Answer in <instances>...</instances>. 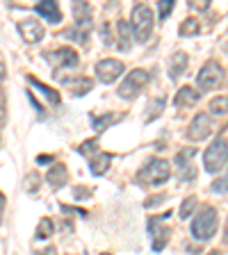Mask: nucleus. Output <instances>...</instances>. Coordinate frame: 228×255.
Returning <instances> with one entry per match:
<instances>
[{
    "label": "nucleus",
    "instance_id": "nucleus-1",
    "mask_svg": "<svg viewBox=\"0 0 228 255\" xmlns=\"http://www.w3.org/2000/svg\"><path fill=\"white\" fill-rule=\"evenodd\" d=\"M171 175V166L167 159L162 157H151L146 164L139 169L137 173V182L142 187H160L169 180Z\"/></svg>",
    "mask_w": 228,
    "mask_h": 255
},
{
    "label": "nucleus",
    "instance_id": "nucleus-2",
    "mask_svg": "<svg viewBox=\"0 0 228 255\" xmlns=\"http://www.w3.org/2000/svg\"><path fill=\"white\" fill-rule=\"evenodd\" d=\"M219 228V214L213 205H203L197 212L194 221H192V235L199 239V242H208L213 239L215 233Z\"/></svg>",
    "mask_w": 228,
    "mask_h": 255
},
{
    "label": "nucleus",
    "instance_id": "nucleus-3",
    "mask_svg": "<svg viewBox=\"0 0 228 255\" xmlns=\"http://www.w3.org/2000/svg\"><path fill=\"white\" fill-rule=\"evenodd\" d=\"M153 23H155V16L153 9L149 5H135L133 7V16H130V30L135 34V41L139 43H146L153 34Z\"/></svg>",
    "mask_w": 228,
    "mask_h": 255
},
{
    "label": "nucleus",
    "instance_id": "nucleus-4",
    "mask_svg": "<svg viewBox=\"0 0 228 255\" xmlns=\"http://www.w3.org/2000/svg\"><path fill=\"white\" fill-rule=\"evenodd\" d=\"M226 159H228V146H226V128H224L219 137L203 153V166H206L208 173H219V171L226 169Z\"/></svg>",
    "mask_w": 228,
    "mask_h": 255
},
{
    "label": "nucleus",
    "instance_id": "nucleus-5",
    "mask_svg": "<svg viewBox=\"0 0 228 255\" xmlns=\"http://www.w3.org/2000/svg\"><path fill=\"white\" fill-rule=\"evenodd\" d=\"M224 82H226V69H224L217 59H208L197 75V85L201 87V91L217 89Z\"/></svg>",
    "mask_w": 228,
    "mask_h": 255
},
{
    "label": "nucleus",
    "instance_id": "nucleus-6",
    "mask_svg": "<svg viewBox=\"0 0 228 255\" xmlns=\"http://www.w3.org/2000/svg\"><path fill=\"white\" fill-rule=\"evenodd\" d=\"M151 80V73L144 69H135L130 71V73L126 75V80H123L121 85H119V91L117 94L121 96L123 101H133V98H137L139 94H142V89L146 85H149Z\"/></svg>",
    "mask_w": 228,
    "mask_h": 255
},
{
    "label": "nucleus",
    "instance_id": "nucleus-7",
    "mask_svg": "<svg viewBox=\"0 0 228 255\" xmlns=\"http://www.w3.org/2000/svg\"><path fill=\"white\" fill-rule=\"evenodd\" d=\"M215 126H213V117L208 112H199L197 117L192 119L190 128H187V139L190 141H203L213 134Z\"/></svg>",
    "mask_w": 228,
    "mask_h": 255
},
{
    "label": "nucleus",
    "instance_id": "nucleus-8",
    "mask_svg": "<svg viewBox=\"0 0 228 255\" xmlns=\"http://www.w3.org/2000/svg\"><path fill=\"white\" fill-rule=\"evenodd\" d=\"M169 217V212H165V217H153L149 219V223H146V228H149V235H151V246H153L155 253H160V251L167 246V242H169V228L165 226V219Z\"/></svg>",
    "mask_w": 228,
    "mask_h": 255
},
{
    "label": "nucleus",
    "instance_id": "nucleus-9",
    "mask_svg": "<svg viewBox=\"0 0 228 255\" xmlns=\"http://www.w3.org/2000/svg\"><path fill=\"white\" fill-rule=\"evenodd\" d=\"M48 62L53 64L55 71H62V69H73V66H78L80 64V57L78 53H75L73 48H57V50H53V53L46 55Z\"/></svg>",
    "mask_w": 228,
    "mask_h": 255
},
{
    "label": "nucleus",
    "instance_id": "nucleus-10",
    "mask_svg": "<svg viewBox=\"0 0 228 255\" xmlns=\"http://www.w3.org/2000/svg\"><path fill=\"white\" fill-rule=\"evenodd\" d=\"M123 62H119V59H101V62L96 64V75H98V80L101 82H105V85H112L114 80H119V75H123Z\"/></svg>",
    "mask_w": 228,
    "mask_h": 255
},
{
    "label": "nucleus",
    "instance_id": "nucleus-11",
    "mask_svg": "<svg viewBox=\"0 0 228 255\" xmlns=\"http://www.w3.org/2000/svg\"><path fill=\"white\" fill-rule=\"evenodd\" d=\"M18 32H21L23 41L27 43H37L43 39V25L39 21H34V18H25V21L18 23Z\"/></svg>",
    "mask_w": 228,
    "mask_h": 255
},
{
    "label": "nucleus",
    "instance_id": "nucleus-12",
    "mask_svg": "<svg viewBox=\"0 0 228 255\" xmlns=\"http://www.w3.org/2000/svg\"><path fill=\"white\" fill-rule=\"evenodd\" d=\"M197 155L194 148H183L176 155V166L181 171V180H192L194 178V169H192V157Z\"/></svg>",
    "mask_w": 228,
    "mask_h": 255
},
{
    "label": "nucleus",
    "instance_id": "nucleus-13",
    "mask_svg": "<svg viewBox=\"0 0 228 255\" xmlns=\"http://www.w3.org/2000/svg\"><path fill=\"white\" fill-rule=\"evenodd\" d=\"M62 85L71 91L73 96H85L89 94V89L94 87V80L87 78V75H75L73 80L71 78H62Z\"/></svg>",
    "mask_w": 228,
    "mask_h": 255
},
{
    "label": "nucleus",
    "instance_id": "nucleus-14",
    "mask_svg": "<svg viewBox=\"0 0 228 255\" xmlns=\"http://www.w3.org/2000/svg\"><path fill=\"white\" fill-rule=\"evenodd\" d=\"M34 11L41 16L43 21L53 23V25H57V23L62 21V11H59V5H57V2H53V0H43V2H37Z\"/></svg>",
    "mask_w": 228,
    "mask_h": 255
},
{
    "label": "nucleus",
    "instance_id": "nucleus-15",
    "mask_svg": "<svg viewBox=\"0 0 228 255\" xmlns=\"http://www.w3.org/2000/svg\"><path fill=\"white\" fill-rule=\"evenodd\" d=\"M199 98H201V91H197L194 87H183V89H178L174 103L176 107H192L199 103Z\"/></svg>",
    "mask_w": 228,
    "mask_h": 255
},
{
    "label": "nucleus",
    "instance_id": "nucleus-16",
    "mask_svg": "<svg viewBox=\"0 0 228 255\" xmlns=\"http://www.w3.org/2000/svg\"><path fill=\"white\" fill-rule=\"evenodd\" d=\"M187 64H190V57H187V53H174L169 59V78L176 80V78H181L183 73L187 71Z\"/></svg>",
    "mask_w": 228,
    "mask_h": 255
},
{
    "label": "nucleus",
    "instance_id": "nucleus-17",
    "mask_svg": "<svg viewBox=\"0 0 228 255\" xmlns=\"http://www.w3.org/2000/svg\"><path fill=\"white\" fill-rule=\"evenodd\" d=\"M48 185L53 187V189H62L64 185H66V180H69V173H66V166L64 164H53L50 166V171H48L46 175Z\"/></svg>",
    "mask_w": 228,
    "mask_h": 255
},
{
    "label": "nucleus",
    "instance_id": "nucleus-18",
    "mask_svg": "<svg viewBox=\"0 0 228 255\" xmlns=\"http://www.w3.org/2000/svg\"><path fill=\"white\" fill-rule=\"evenodd\" d=\"M110 164H112V155L110 153H98L96 155H91L89 157V171L94 175H103L107 169H110Z\"/></svg>",
    "mask_w": 228,
    "mask_h": 255
},
{
    "label": "nucleus",
    "instance_id": "nucleus-19",
    "mask_svg": "<svg viewBox=\"0 0 228 255\" xmlns=\"http://www.w3.org/2000/svg\"><path fill=\"white\" fill-rule=\"evenodd\" d=\"M73 18L75 27H89L91 25V7L87 2H73Z\"/></svg>",
    "mask_w": 228,
    "mask_h": 255
},
{
    "label": "nucleus",
    "instance_id": "nucleus-20",
    "mask_svg": "<svg viewBox=\"0 0 228 255\" xmlns=\"http://www.w3.org/2000/svg\"><path fill=\"white\" fill-rule=\"evenodd\" d=\"M167 107V98H162V96H153V98H149V103H146V117H144V121L151 123L155 121V119L165 112Z\"/></svg>",
    "mask_w": 228,
    "mask_h": 255
},
{
    "label": "nucleus",
    "instance_id": "nucleus-21",
    "mask_svg": "<svg viewBox=\"0 0 228 255\" xmlns=\"http://www.w3.org/2000/svg\"><path fill=\"white\" fill-rule=\"evenodd\" d=\"M27 82H30V85L34 87V89H39V91H41V94H43V98H46L48 103H53V105H57V103H59V94H57V91H55V89H50V87H48V85H43L41 80H37V78H34V75H27Z\"/></svg>",
    "mask_w": 228,
    "mask_h": 255
},
{
    "label": "nucleus",
    "instance_id": "nucleus-22",
    "mask_svg": "<svg viewBox=\"0 0 228 255\" xmlns=\"http://www.w3.org/2000/svg\"><path fill=\"white\" fill-rule=\"evenodd\" d=\"M89 121H91V128H94L96 132H103L107 126L117 123L119 117H114V114H103V117H98V114H89Z\"/></svg>",
    "mask_w": 228,
    "mask_h": 255
},
{
    "label": "nucleus",
    "instance_id": "nucleus-23",
    "mask_svg": "<svg viewBox=\"0 0 228 255\" xmlns=\"http://www.w3.org/2000/svg\"><path fill=\"white\" fill-rule=\"evenodd\" d=\"M117 30H119V46H121V50H130V46H133V41H130V25H128V21H119L117 23Z\"/></svg>",
    "mask_w": 228,
    "mask_h": 255
},
{
    "label": "nucleus",
    "instance_id": "nucleus-24",
    "mask_svg": "<svg viewBox=\"0 0 228 255\" xmlns=\"http://www.w3.org/2000/svg\"><path fill=\"white\" fill-rule=\"evenodd\" d=\"M66 37H71V41L80 43V46H87L89 43V27H71L66 30Z\"/></svg>",
    "mask_w": 228,
    "mask_h": 255
},
{
    "label": "nucleus",
    "instance_id": "nucleus-25",
    "mask_svg": "<svg viewBox=\"0 0 228 255\" xmlns=\"http://www.w3.org/2000/svg\"><path fill=\"white\" fill-rule=\"evenodd\" d=\"M183 34V37H197L199 32H201V21H197V18H185V21L181 23V30H178Z\"/></svg>",
    "mask_w": 228,
    "mask_h": 255
},
{
    "label": "nucleus",
    "instance_id": "nucleus-26",
    "mask_svg": "<svg viewBox=\"0 0 228 255\" xmlns=\"http://www.w3.org/2000/svg\"><path fill=\"white\" fill-rule=\"evenodd\" d=\"M210 112H213L215 117H226V112H228V98L226 96H217V98H213V101H210Z\"/></svg>",
    "mask_w": 228,
    "mask_h": 255
},
{
    "label": "nucleus",
    "instance_id": "nucleus-27",
    "mask_svg": "<svg viewBox=\"0 0 228 255\" xmlns=\"http://www.w3.org/2000/svg\"><path fill=\"white\" fill-rule=\"evenodd\" d=\"M197 205H199V198L197 196H187L185 201H183V205H181V217L183 219H190L192 212L197 210Z\"/></svg>",
    "mask_w": 228,
    "mask_h": 255
},
{
    "label": "nucleus",
    "instance_id": "nucleus-28",
    "mask_svg": "<svg viewBox=\"0 0 228 255\" xmlns=\"http://www.w3.org/2000/svg\"><path fill=\"white\" fill-rule=\"evenodd\" d=\"M53 230H55L53 221H50V219H41V221H39V228H37V239H48L53 235Z\"/></svg>",
    "mask_w": 228,
    "mask_h": 255
},
{
    "label": "nucleus",
    "instance_id": "nucleus-29",
    "mask_svg": "<svg viewBox=\"0 0 228 255\" xmlns=\"http://www.w3.org/2000/svg\"><path fill=\"white\" fill-rule=\"evenodd\" d=\"M39 182H41V178H39V173H30L25 178V191L27 194H34V191H39Z\"/></svg>",
    "mask_w": 228,
    "mask_h": 255
},
{
    "label": "nucleus",
    "instance_id": "nucleus-30",
    "mask_svg": "<svg viewBox=\"0 0 228 255\" xmlns=\"http://www.w3.org/2000/svg\"><path fill=\"white\" fill-rule=\"evenodd\" d=\"M78 150H80L82 155H87V157H91V155L98 153V141H96V139H89V141H85Z\"/></svg>",
    "mask_w": 228,
    "mask_h": 255
},
{
    "label": "nucleus",
    "instance_id": "nucleus-31",
    "mask_svg": "<svg viewBox=\"0 0 228 255\" xmlns=\"http://www.w3.org/2000/svg\"><path fill=\"white\" fill-rule=\"evenodd\" d=\"M174 0H160L158 2V9H160V21H165L167 16L171 14V9H174Z\"/></svg>",
    "mask_w": 228,
    "mask_h": 255
},
{
    "label": "nucleus",
    "instance_id": "nucleus-32",
    "mask_svg": "<svg viewBox=\"0 0 228 255\" xmlns=\"http://www.w3.org/2000/svg\"><path fill=\"white\" fill-rule=\"evenodd\" d=\"M213 191L215 194H226V178H219V180H215L213 182Z\"/></svg>",
    "mask_w": 228,
    "mask_h": 255
},
{
    "label": "nucleus",
    "instance_id": "nucleus-33",
    "mask_svg": "<svg viewBox=\"0 0 228 255\" xmlns=\"http://www.w3.org/2000/svg\"><path fill=\"white\" fill-rule=\"evenodd\" d=\"M27 98H30V103H32V107H34V110L39 112V114H41L43 117V107H41V103L37 101V98H34V96H32V91H27Z\"/></svg>",
    "mask_w": 228,
    "mask_h": 255
},
{
    "label": "nucleus",
    "instance_id": "nucleus-34",
    "mask_svg": "<svg viewBox=\"0 0 228 255\" xmlns=\"http://www.w3.org/2000/svg\"><path fill=\"white\" fill-rule=\"evenodd\" d=\"M160 201H165V196H162V194H158V196H151V198H146V203H144V205H146V207H153V205H158Z\"/></svg>",
    "mask_w": 228,
    "mask_h": 255
},
{
    "label": "nucleus",
    "instance_id": "nucleus-35",
    "mask_svg": "<svg viewBox=\"0 0 228 255\" xmlns=\"http://www.w3.org/2000/svg\"><path fill=\"white\" fill-rule=\"evenodd\" d=\"M37 255H57V249L55 246H48V249H43V251H39Z\"/></svg>",
    "mask_w": 228,
    "mask_h": 255
},
{
    "label": "nucleus",
    "instance_id": "nucleus-36",
    "mask_svg": "<svg viewBox=\"0 0 228 255\" xmlns=\"http://www.w3.org/2000/svg\"><path fill=\"white\" fill-rule=\"evenodd\" d=\"M192 7H194V9H201V11H206L208 7H210V2H192Z\"/></svg>",
    "mask_w": 228,
    "mask_h": 255
},
{
    "label": "nucleus",
    "instance_id": "nucleus-37",
    "mask_svg": "<svg viewBox=\"0 0 228 255\" xmlns=\"http://www.w3.org/2000/svg\"><path fill=\"white\" fill-rule=\"evenodd\" d=\"M37 162L39 164H48V162H53V157H48V155H39Z\"/></svg>",
    "mask_w": 228,
    "mask_h": 255
},
{
    "label": "nucleus",
    "instance_id": "nucleus-38",
    "mask_svg": "<svg viewBox=\"0 0 228 255\" xmlns=\"http://www.w3.org/2000/svg\"><path fill=\"white\" fill-rule=\"evenodd\" d=\"M5 78H7V69H5V64L0 62V82H5Z\"/></svg>",
    "mask_w": 228,
    "mask_h": 255
},
{
    "label": "nucleus",
    "instance_id": "nucleus-39",
    "mask_svg": "<svg viewBox=\"0 0 228 255\" xmlns=\"http://www.w3.org/2000/svg\"><path fill=\"white\" fill-rule=\"evenodd\" d=\"M2 212H5V196L0 194V223H2Z\"/></svg>",
    "mask_w": 228,
    "mask_h": 255
},
{
    "label": "nucleus",
    "instance_id": "nucleus-40",
    "mask_svg": "<svg viewBox=\"0 0 228 255\" xmlns=\"http://www.w3.org/2000/svg\"><path fill=\"white\" fill-rule=\"evenodd\" d=\"M75 196H78V198H82V196H87V189H78V191H75Z\"/></svg>",
    "mask_w": 228,
    "mask_h": 255
},
{
    "label": "nucleus",
    "instance_id": "nucleus-41",
    "mask_svg": "<svg viewBox=\"0 0 228 255\" xmlns=\"http://www.w3.org/2000/svg\"><path fill=\"white\" fill-rule=\"evenodd\" d=\"M208 255H224V253H222V251H210Z\"/></svg>",
    "mask_w": 228,
    "mask_h": 255
},
{
    "label": "nucleus",
    "instance_id": "nucleus-42",
    "mask_svg": "<svg viewBox=\"0 0 228 255\" xmlns=\"http://www.w3.org/2000/svg\"><path fill=\"white\" fill-rule=\"evenodd\" d=\"M0 110H2V91H0Z\"/></svg>",
    "mask_w": 228,
    "mask_h": 255
},
{
    "label": "nucleus",
    "instance_id": "nucleus-43",
    "mask_svg": "<svg viewBox=\"0 0 228 255\" xmlns=\"http://www.w3.org/2000/svg\"><path fill=\"white\" fill-rule=\"evenodd\" d=\"M101 255H112V253H101Z\"/></svg>",
    "mask_w": 228,
    "mask_h": 255
}]
</instances>
